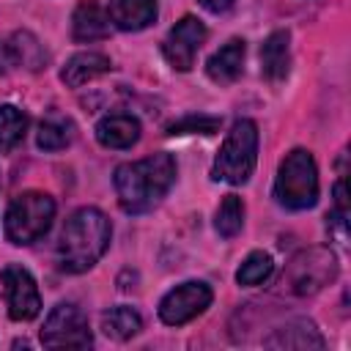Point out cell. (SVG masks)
I'll return each mask as SVG.
<instances>
[{
    "label": "cell",
    "mask_w": 351,
    "mask_h": 351,
    "mask_svg": "<svg viewBox=\"0 0 351 351\" xmlns=\"http://www.w3.org/2000/svg\"><path fill=\"white\" fill-rule=\"evenodd\" d=\"M101 329L112 340H129L143 329V318H140V313L134 307L121 304V307H112V310H107L101 315Z\"/></svg>",
    "instance_id": "cell-19"
},
{
    "label": "cell",
    "mask_w": 351,
    "mask_h": 351,
    "mask_svg": "<svg viewBox=\"0 0 351 351\" xmlns=\"http://www.w3.org/2000/svg\"><path fill=\"white\" fill-rule=\"evenodd\" d=\"M112 181L121 208L129 214H143L170 192L176 181V159L167 151H159L137 162H123L115 167Z\"/></svg>",
    "instance_id": "cell-1"
},
{
    "label": "cell",
    "mask_w": 351,
    "mask_h": 351,
    "mask_svg": "<svg viewBox=\"0 0 351 351\" xmlns=\"http://www.w3.org/2000/svg\"><path fill=\"white\" fill-rule=\"evenodd\" d=\"M244 52H247L244 38H230L225 47H219V49L208 58L206 74H208L214 82H219V85H230L233 80H239V74H241V69H244Z\"/></svg>",
    "instance_id": "cell-15"
},
{
    "label": "cell",
    "mask_w": 351,
    "mask_h": 351,
    "mask_svg": "<svg viewBox=\"0 0 351 351\" xmlns=\"http://www.w3.org/2000/svg\"><path fill=\"white\" fill-rule=\"evenodd\" d=\"M214 293L206 282L197 280H186L181 285H176L173 291H167L159 302V318L167 326H181L192 318H197L208 304H211Z\"/></svg>",
    "instance_id": "cell-8"
},
{
    "label": "cell",
    "mask_w": 351,
    "mask_h": 351,
    "mask_svg": "<svg viewBox=\"0 0 351 351\" xmlns=\"http://www.w3.org/2000/svg\"><path fill=\"white\" fill-rule=\"evenodd\" d=\"M107 14L121 30H143L156 19V0H110Z\"/></svg>",
    "instance_id": "cell-17"
},
{
    "label": "cell",
    "mask_w": 351,
    "mask_h": 351,
    "mask_svg": "<svg viewBox=\"0 0 351 351\" xmlns=\"http://www.w3.org/2000/svg\"><path fill=\"white\" fill-rule=\"evenodd\" d=\"M11 66H14V58H11L8 41H0V74H5Z\"/></svg>",
    "instance_id": "cell-26"
},
{
    "label": "cell",
    "mask_w": 351,
    "mask_h": 351,
    "mask_svg": "<svg viewBox=\"0 0 351 351\" xmlns=\"http://www.w3.org/2000/svg\"><path fill=\"white\" fill-rule=\"evenodd\" d=\"M41 343L47 348H88L93 346V335L88 329V318L77 304L60 302L52 307L41 326Z\"/></svg>",
    "instance_id": "cell-7"
},
{
    "label": "cell",
    "mask_w": 351,
    "mask_h": 351,
    "mask_svg": "<svg viewBox=\"0 0 351 351\" xmlns=\"http://www.w3.org/2000/svg\"><path fill=\"white\" fill-rule=\"evenodd\" d=\"M203 41H206V25L197 16L186 14L170 27V33L162 44V52L176 71H189L195 66V58H197V49Z\"/></svg>",
    "instance_id": "cell-9"
},
{
    "label": "cell",
    "mask_w": 351,
    "mask_h": 351,
    "mask_svg": "<svg viewBox=\"0 0 351 351\" xmlns=\"http://www.w3.org/2000/svg\"><path fill=\"white\" fill-rule=\"evenodd\" d=\"M230 3H233V0H200V5H203L206 11H211V14L228 11V8H230Z\"/></svg>",
    "instance_id": "cell-27"
},
{
    "label": "cell",
    "mask_w": 351,
    "mask_h": 351,
    "mask_svg": "<svg viewBox=\"0 0 351 351\" xmlns=\"http://www.w3.org/2000/svg\"><path fill=\"white\" fill-rule=\"evenodd\" d=\"M326 230H329L332 244H337V247L346 252V247H348V214L332 208V211L326 214Z\"/></svg>",
    "instance_id": "cell-25"
},
{
    "label": "cell",
    "mask_w": 351,
    "mask_h": 351,
    "mask_svg": "<svg viewBox=\"0 0 351 351\" xmlns=\"http://www.w3.org/2000/svg\"><path fill=\"white\" fill-rule=\"evenodd\" d=\"M337 277V258L326 247H307L296 252L282 274V282L296 296H313Z\"/></svg>",
    "instance_id": "cell-6"
},
{
    "label": "cell",
    "mask_w": 351,
    "mask_h": 351,
    "mask_svg": "<svg viewBox=\"0 0 351 351\" xmlns=\"http://www.w3.org/2000/svg\"><path fill=\"white\" fill-rule=\"evenodd\" d=\"M266 348H296V351H304V348H324L326 340L321 337V332L315 329L313 321L307 318H293L288 321L285 326L274 329L271 337L263 340Z\"/></svg>",
    "instance_id": "cell-13"
},
{
    "label": "cell",
    "mask_w": 351,
    "mask_h": 351,
    "mask_svg": "<svg viewBox=\"0 0 351 351\" xmlns=\"http://www.w3.org/2000/svg\"><path fill=\"white\" fill-rule=\"evenodd\" d=\"M110 236H112V225L107 219L104 211L85 206L77 208L58 239V263L63 271L80 274L88 271L110 247Z\"/></svg>",
    "instance_id": "cell-2"
},
{
    "label": "cell",
    "mask_w": 351,
    "mask_h": 351,
    "mask_svg": "<svg viewBox=\"0 0 351 351\" xmlns=\"http://www.w3.org/2000/svg\"><path fill=\"white\" fill-rule=\"evenodd\" d=\"M288 69H291V33L274 30L261 44V74L271 85H277L288 77Z\"/></svg>",
    "instance_id": "cell-11"
},
{
    "label": "cell",
    "mask_w": 351,
    "mask_h": 351,
    "mask_svg": "<svg viewBox=\"0 0 351 351\" xmlns=\"http://www.w3.org/2000/svg\"><path fill=\"white\" fill-rule=\"evenodd\" d=\"M214 225H217V233L222 239H233L241 230V225H244V203H241L239 195H225L222 197Z\"/></svg>",
    "instance_id": "cell-23"
},
{
    "label": "cell",
    "mask_w": 351,
    "mask_h": 351,
    "mask_svg": "<svg viewBox=\"0 0 351 351\" xmlns=\"http://www.w3.org/2000/svg\"><path fill=\"white\" fill-rule=\"evenodd\" d=\"M8 49H11V58H14V66H25L30 71H38L47 63V49L30 30H16L8 38Z\"/></svg>",
    "instance_id": "cell-18"
},
{
    "label": "cell",
    "mask_w": 351,
    "mask_h": 351,
    "mask_svg": "<svg viewBox=\"0 0 351 351\" xmlns=\"http://www.w3.org/2000/svg\"><path fill=\"white\" fill-rule=\"evenodd\" d=\"M71 36L77 41H96L110 36V14L99 0H80L71 16Z\"/></svg>",
    "instance_id": "cell-14"
},
{
    "label": "cell",
    "mask_w": 351,
    "mask_h": 351,
    "mask_svg": "<svg viewBox=\"0 0 351 351\" xmlns=\"http://www.w3.org/2000/svg\"><path fill=\"white\" fill-rule=\"evenodd\" d=\"M222 118L219 115H186L167 126V134H214L219 132Z\"/></svg>",
    "instance_id": "cell-24"
},
{
    "label": "cell",
    "mask_w": 351,
    "mask_h": 351,
    "mask_svg": "<svg viewBox=\"0 0 351 351\" xmlns=\"http://www.w3.org/2000/svg\"><path fill=\"white\" fill-rule=\"evenodd\" d=\"M271 271H274V261H271V255L263 252V250H255V252H250V255L244 258V263L239 266V271H236V282L252 288V285L266 282V280L271 277Z\"/></svg>",
    "instance_id": "cell-21"
},
{
    "label": "cell",
    "mask_w": 351,
    "mask_h": 351,
    "mask_svg": "<svg viewBox=\"0 0 351 351\" xmlns=\"http://www.w3.org/2000/svg\"><path fill=\"white\" fill-rule=\"evenodd\" d=\"M55 219V200L47 192H22L8 203L5 211V239L11 244H33L38 241Z\"/></svg>",
    "instance_id": "cell-5"
},
{
    "label": "cell",
    "mask_w": 351,
    "mask_h": 351,
    "mask_svg": "<svg viewBox=\"0 0 351 351\" xmlns=\"http://www.w3.org/2000/svg\"><path fill=\"white\" fill-rule=\"evenodd\" d=\"M255 162H258V126H255V121L241 118L230 126V132L214 159L211 176L217 181H228V184L239 186V184L250 181Z\"/></svg>",
    "instance_id": "cell-3"
},
{
    "label": "cell",
    "mask_w": 351,
    "mask_h": 351,
    "mask_svg": "<svg viewBox=\"0 0 351 351\" xmlns=\"http://www.w3.org/2000/svg\"><path fill=\"white\" fill-rule=\"evenodd\" d=\"M96 140L104 148H132L140 140V121L129 112H110L96 123Z\"/></svg>",
    "instance_id": "cell-12"
},
{
    "label": "cell",
    "mask_w": 351,
    "mask_h": 351,
    "mask_svg": "<svg viewBox=\"0 0 351 351\" xmlns=\"http://www.w3.org/2000/svg\"><path fill=\"white\" fill-rule=\"evenodd\" d=\"M71 140H74V123L69 118H63V115H47L38 123V134H36L38 148H44V151H60Z\"/></svg>",
    "instance_id": "cell-20"
},
{
    "label": "cell",
    "mask_w": 351,
    "mask_h": 351,
    "mask_svg": "<svg viewBox=\"0 0 351 351\" xmlns=\"http://www.w3.org/2000/svg\"><path fill=\"white\" fill-rule=\"evenodd\" d=\"M110 58L101 55V52H77L66 60V66L60 69V80L69 85V88H80L101 74L110 71Z\"/></svg>",
    "instance_id": "cell-16"
},
{
    "label": "cell",
    "mask_w": 351,
    "mask_h": 351,
    "mask_svg": "<svg viewBox=\"0 0 351 351\" xmlns=\"http://www.w3.org/2000/svg\"><path fill=\"white\" fill-rule=\"evenodd\" d=\"M274 197L280 206L293 208V211L315 206L318 170H315V159L310 151L293 148L291 154H285V159L280 162V170H277V181H274Z\"/></svg>",
    "instance_id": "cell-4"
},
{
    "label": "cell",
    "mask_w": 351,
    "mask_h": 351,
    "mask_svg": "<svg viewBox=\"0 0 351 351\" xmlns=\"http://www.w3.org/2000/svg\"><path fill=\"white\" fill-rule=\"evenodd\" d=\"M27 129V115L14 104H0V151H11L22 143Z\"/></svg>",
    "instance_id": "cell-22"
},
{
    "label": "cell",
    "mask_w": 351,
    "mask_h": 351,
    "mask_svg": "<svg viewBox=\"0 0 351 351\" xmlns=\"http://www.w3.org/2000/svg\"><path fill=\"white\" fill-rule=\"evenodd\" d=\"M0 282L8 296V315L14 321H33L41 310V296H38L33 274L25 266L11 263L0 271Z\"/></svg>",
    "instance_id": "cell-10"
}]
</instances>
